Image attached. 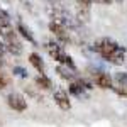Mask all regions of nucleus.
<instances>
[{
  "mask_svg": "<svg viewBox=\"0 0 127 127\" xmlns=\"http://www.w3.org/2000/svg\"><path fill=\"white\" fill-rule=\"evenodd\" d=\"M76 2H78V5H87V7H90L93 3L92 0H76Z\"/></svg>",
  "mask_w": 127,
  "mask_h": 127,
  "instance_id": "obj_18",
  "label": "nucleus"
},
{
  "mask_svg": "<svg viewBox=\"0 0 127 127\" xmlns=\"http://www.w3.org/2000/svg\"><path fill=\"white\" fill-rule=\"evenodd\" d=\"M93 51L100 54L105 61L114 63V64H122L127 56V49L110 37H100L98 41H95Z\"/></svg>",
  "mask_w": 127,
  "mask_h": 127,
  "instance_id": "obj_1",
  "label": "nucleus"
},
{
  "mask_svg": "<svg viewBox=\"0 0 127 127\" xmlns=\"http://www.w3.org/2000/svg\"><path fill=\"white\" fill-rule=\"evenodd\" d=\"M68 93L69 95H73V97H76V98H87V90L80 85L78 81H71L69 83V87H68Z\"/></svg>",
  "mask_w": 127,
  "mask_h": 127,
  "instance_id": "obj_10",
  "label": "nucleus"
},
{
  "mask_svg": "<svg viewBox=\"0 0 127 127\" xmlns=\"http://www.w3.org/2000/svg\"><path fill=\"white\" fill-rule=\"evenodd\" d=\"M44 48H46L48 54L54 59V61H58L59 64H64V66H68V68L76 71V64H75L73 58H71L69 54H66V51L63 49V46L59 44L58 41H49V42H46Z\"/></svg>",
  "mask_w": 127,
  "mask_h": 127,
  "instance_id": "obj_2",
  "label": "nucleus"
},
{
  "mask_svg": "<svg viewBox=\"0 0 127 127\" xmlns=\"http://www.w3.org/2000/svg\"><path fill=\"white\" fill-rule=\"evenodd\" d=\"M29 63L34 66V68L39 71L41 75H44V71H46V66H44V61H42V58H41L37 53H31L29 54Z\"/></svg>",
  "mask_w": 127,
  "mask_h": 127,
  "instance_id": "obj_12",
  "label": "nucleus"
},
{
  "mask_svg": "<svg viewBox=\"0 0 127 127\" xmlns=\"http://www.w3.org/2000/svg\"><path fill=\"white\" fill-rule=\"evenodd\" d=\"M92 2H95V3H103V5H108V3H112L114 0H92Z\"/></svg>",
  "mask_w": 127,
  "mask_h": 127,
  "instance_id": "obj_19",
  "label": "nucleus"
},
{
  "mask_svg": "<svg viewBox=\"0 0 127 127\" xmlns=\"http://www.w3.org/2000/svg\"><path fill=\"white\" fill-rule=\"evenodd\" d=\"M49 31L53 32V36L58 39L59 44H68L69 41V34H68V29L64 27V26H61L59 22H54V20H51L49 22Z\"/></svg>",
  "mask_w": 127,
  "mask_h": 127,
  "instance_id": "obj_4",
  "label": "nucleus"
},
{
  "mask_svg": "<svg viewBox=\"0 0 127 127\" xmlns=\"http://www.w3.org/2000/svg\"><path fill=\"white\" fill-rule=\"evenodd\" d=\"M15 31H17V34H19V36H22L24 39H27V42L34 44V46L37 44V41H36V37H34V36H32L31 29L27 27V26H24L22 22H19V24H17V29H15Z\"/></svg>",
  "mask_w": 127,
  "mask_h": 127,
  "instance_id": "obj_11",
  "label": "nucleus"
},
{
  "mask_svg": "<svg viewBox=\"0 0 127 127\" xmlns=\"http://www.w3.org/2000/svg\"><path fill=\"white\" fill-rule=\"evenodd\" d=\"M7 105L15 112H26L27 110V100L20 93H9L7 95Z\"/></svg>",
  "mask_w": 127,
  "mask_h": 127,
  "instance_id": "obj_6",
  "label": "nucleus"
},
{
  "mask_svg": "<svg viewBox=\"0 0 127 127\" xmlns=\"http://www.w3.org/2000/svg\"><path fill=\"white\" fill-rule=\"evenodd\" d=\"M12 73H14L15 76H20V78H27V76H29V73H27L26 69L22 68V66H14Z\"/></svg>",
  "mask_w": 127,
  "mask_h": 127,
  "instance_id": "obj_15",
  "label": "nucleus"
},
{
  "mask_svg": "<svg viewBox=\"0 0 127 127\" xmlns=\"http://www.w3.org/2000/svg\"><path fill=\"white\" fill-rule=\"evenodd\" d=\"M0 127H2V120H0Z\"/></svg>",
  "mask_w": 127,
  "mask_h": 127,
  "instance_id": "obj_21",
  "label": "nucleus"
},
{
  "mask_svg": "<svg viewBox=\"0 0 127 127\" xmlns=\"http://www.w3.org/2000/svg\"><path fill=\"white\" fill-rule=\"evenodd\" d=\"M5 44H3V41H0V64H3V54H5Z\"/></svg>",
  "mask_w": 127,
  "mask_h": 127,
  "instance_id": "obj_17",
  "label": "nucleus"
},
{
  "mask_svg": "<svg viewBox=\"0 0 127 127\" xmlns=\"http://www.w3.org/2000/svg\"><path fill=\"white\" fill-rule=\"evenodd\" d=\"M76 19L81 22H88V19H90V7H87V5H80L78 12H76Z\"/></svg>",
  "mask_w": 127,
  "mask_h": 127,
  "instance_id": "obj_14",
  "label": "nucleus"
},
{
  "mask_svg": "<svg viewBox=\"0 0 127 127\" xmlns=\"http://www.w3.org/2000/svg\"><path fill=\"white\" fill-rule=\"evenodd\" d=\"M114 2H122V0H114Z\"/></svg>",
  "mask_w": 127,
  "mask_h": 127,
  "instance_id": "obj_20",
  "label": "nucleus"
},
{
  "mask_svg": "<svg viewBox=\"0 0 127 127\" xmlns=\"http://www.w3.org/2000/svg\"><path fill=\"white\" fill-rule=\"evenodd\" d=\"M93 81H95V85H97L98 88H102V90H108V88H112V85H114L112 76L108 75L107 71H95V73H93Z\"/></svg>",
  "mask_w": 127,
  "mask_h": 127,
  "instance_id": "obj_8",
  "label": "nucleus"
},
{
  "mask_svg": "<svg viewBox=\"0 0 127 127\" xmlns=\"http://www.w3.org/2000/svg\"><path fill=\"white\" fill-rule=\"evenodd\" d=\"M0 36H2V39H3V44H5V49L9 51L10 54H14V56H19L20 53H22V42L19 39V34H17V31H14L12 26H5V27H2L0 29Z\"/></svg>",
  "mask_w": 127,
  "mask_h": 127,
  "instance_id": "obj_3",
  "label": "nucleus"
},
{
  "mask_svg": "<svg viewBox=\"0 0 127 127\" xmlns=\"http://www.w3.org/2000/svg\"><path fill=\"white\" fill-rule=\"evenodd\" d=\"M53 100H54V103H56L61 110H64V112L71 108L69 95H68V92H66L64 88H56V90H54V95H53Z\"/></svg>",
  "mask_w": 127,
  "mask_h": 127,
  "instance_id": "obj_7",
  "label": "nucleus"
},
{
  "mask_svg": "<svg viewBox=\"0 0 127 127\" xmlns=\"http://www.w3.org/2000/svg\"><path fill=\"white\" fill-rule=\"evenodd\" d=\"M7 85H9V76H7V75L0 69V90H3Z\"/></svg>",
  "mask_w": 127,
  "mask_h": 127,
  "instance_id": "obj_16",
  "label": "nucleus"
},
{
  "mask_svg": "<svg viewBox=\"0 0 127 127\" xmlns=\"http://www.w3.org/2000/svg\"><path fill=\"white\" fill-rule=\"evenodd\" d=\"M56 73H58L63 80H68L69 83L75 81V78H76V71L68 68V66H64V64H58V66H56Z\"/></svg>",
  "mask_w": 127,
  "mask_h": 127,
  "instance_id": "obj_9",
  "label": "nucleus"
},
{
  "mask_svg": "<svg viewBox=\"0 0 127 127\" xmlns=\"http://www.w3.org/2000/svg\"><path fill=\"white\" fill-rule=\"evenodd\" d=\"M112 81H114L112 90H114L117 95H120V97H127V73H124V71L115 73L114 78H112Z\"/></svg>",
  "mask_w": 127,
  "mask_h": 127,
  "instance_id": "obj_5",
  "label": "nucleus"
},
{
  "mask_svg": "<svg viewBox=\"0 0 127 127\" xmlns=\"http://www.w3.org/2000/svg\"><path fill=\"white\" fill-rule=\"evenodd\" d=\"M36 87L42 88V90H51V88H53V81H51L46 75H39V76L36 78Z\"/></svg>",
  "mask_w": 127,
  "mask_h": 127,
  "instance_id": "obj_13",
  "label": "nucleus"
}]
</instances>
